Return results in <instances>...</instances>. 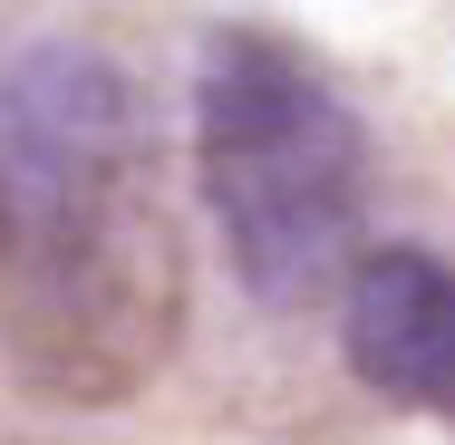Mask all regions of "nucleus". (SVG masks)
<instances>
[{
  "label": "nucleus",
  "instance_id": "f257e3e1",
  "mask_svg": "<svg viewBox=\"0 0 455 445\" xmlns=\"http://www.w3.org/2000/svg\"><path fill=\"white\" fill-rule=\"evenodd\" d=\"M184 330V242L146 184L136 88L97 49L0 78V349L49 407H126Z\"/></svg>",
  "mask_w": 455,
  "mask_h": 445
},
{
  "label": "nucleus",
  "instance_id": "f03ea898",
  "mask_svg": "<svg viewBox=\"0 0 455 445\" xmlns=\"http://www.w3.org/2000/svg\"><path fill=\"white\" fill-rule=\"evenodd\" d=\"M194 136H204V194L233 242V271L252 300L300 310L330 281H349L368 203V146L359 116L320 88L281 39H213L204 88H194Z\"/></svg>",
  "mask_w": 455,
  "mask_h": 445
},
{
  "label": "nucleus",
  "instance_id": "7ed1b4c3",
  "mask_svg": "<svg viewBox=\"0 0 455 445\" xmlns=\"http://www.w3.org/2000/svg\"><path fill=\"white\" fill-rule=\"evenodd\" d=\"M339 339L378 397L455 417V271L436 252H368L349 271Z\"/></svg>",
  "mask_w": 455,
  "mask_h": 445
}]
</instances>
